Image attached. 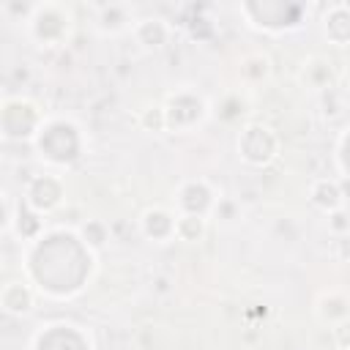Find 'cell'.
Wrapping results in <instances>:
<instances>
[{
    "mask_svg": "<svg viewBox=\"0 0 350 350\" xmlns=\"http://www.w3.org/2000/svg\"><path fill=\"white\" fill-rule=\"evenodd\" d=\"M205 216L200 213H180L175 216V235L180 241H200L205 235Z\"/></svg>",
    "mask_w": 350,
    "mask_h": 350,
    "instance_id": "8992f818",
    "label": "cell"
},
{
    "mask_svg": "<svg viewBox=\"0 0 350 350\" xmlns=\"http://www.w3.org/2000/svg\"><path fill=\"white\" fill-rule=\"evenodd\" d=\"M33 304H36V298H33L30 284H25V282H8V284H3V290H0V306H3L5 314L22 317V314L33 312Z\"/></svg>",
    "mask_w": 350,
    "mask_h": 350,
    "instance_id": "3957f363",
    "label": "cell"
},
{
    "mask_svg": "<svg viewBox=\"0 0 350 350\" xmlns=\"http://www.w3.org/2000/svg\"><path fill=\"white\" fill-rule=\"evenodd\" d=\"M82 238H85L93 249H98V246L107 241V230H104L101 221H88V224L82 227Z\"/></svg>",
    "mask_w": 350,
    "mask_h": 350,
    "instance_id": "30bf717a",
    "label": "cell"
},
{
    "mask_svg": "<svg viewBox=\"0 0 350 350\" xmlns=\"http://www.w3.org/2000/svg\"><path fill=\"white\" fill-rule=\"evenodd\" d=\"M139 221H142V232L153 241H164L175 235V216L164 208H148Z\"/></svg>",
    "mask_w": 350,
    "mask_h": 350,
    "instance_id": "277c9868",
    "label": "cell"
},
{
    "mask_svg": "<svg viewBox=\"0 0 350 350\" xmlns=\"http://www.w3.org/2000/svg\"><path fill=\"white\" fill-rule=\"evenodd\" d=\"M331 334H334V342H336V347H339V350H350V317H345V320L334 323Z\"/></svg>",
    "mask_w": 350,
    "mask_h": 350,
    "instance_id": "8fae6325",
    "label": "cell"
},
{
    "mask_svg": "<svg viewBox=\"0 0 350 350\" xmlns=\"http://www.w3.org/2000/svg\"><path fill=\"white\" fill-rule=\"evenodd\" d=\"M139 123H142L148 131H164V129H167V112H164V107H159V104L145 107L142 115H139Z\"/></svg>",
    "mask_w": 350,
    "mask_h": 350,
    "instance_id": "9c48e42d",
    "label": "cell"
},
{
    "mask_svg": "<svg viewBox=\"0 0 350 350\" xmlns=\"http://www.w3.org/2000/svg\"><path fill=\"white\" fill-rule=\"evenodd\" d=\"M134 33H137L139 44H145V46H161L167 41V36H170V30H167V25L161 19H142L134 27Z\"/></svg>",
    "mask_w": 350,
    "mask_h": 350,
    "instance_id": "52a82bcc",
    "label": "cell"
},
{
    "mask_svg": "<svg viewBox=\"0 0 350 350\" xmlns=\"http://www.w3.org/2000/svg\"><path fill=\"white\" fill-rule=\"evenodd\" d=\"M276 150H279V139L262 123H249L238 137V153L243 156V161L254 167H265L268 161H273Z\"/></svg>",
    "mask_w": 350,
    "mask_h": 350,
    "instance_id": "6da1fadb",
    "label": "cell"
},
{
    "mask_svg": "<svg viewBox=\"0 0 350 350\" xmlns=\"http://www.w3.org/2000/svg\"><path fill=\"white\" fill-rule=\"evenodd\" d=\"M309 197H312V202L317 208H323L328 213L342 208V191H339V186L334 180H314L312 189H309Z\"/></svg>",
    "mask_w": 350,
    "mask_h": 350,
    "instance_id": "5b68a950",
    "label": "cell"
},
{
    "mask_svg": "<svg viewBox=\"0 0 350 350\" xmlns=\"http://www.w3.org/2000/svg\"><path fill=\"white\" fill-rule=\"evenodd\" d=\"M304 82L314 90H323L328 88L331 82V63L323 60V57H312L309 63H304Z\"/></svg>",
    "mask_w": 350,
    "mask_h": 350,
    "instance_id": "ba28073f",
    "label": "cell"
},
{
    "mask_svg": "<svg viewBox=\"0 0 350 350\" xmlns=\"http://www.w3.org/2000/svg\"><path fill=\"white\" fill-rule=\"evenodd\" d=\"M63 202V183L55 175H38L30 180L27 194H25V205L33 208L36 213H49Z\"/></svg>",
    "mask_w": 350,
    "mask_h": 350,
    "instance_id": "7a4b0ae2",
    "label": "cell"
}]
</instances>
